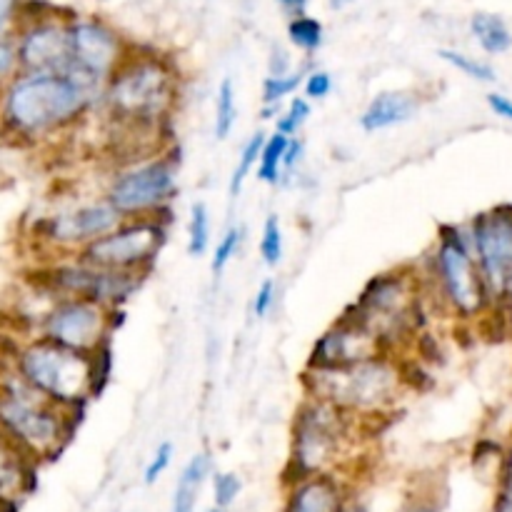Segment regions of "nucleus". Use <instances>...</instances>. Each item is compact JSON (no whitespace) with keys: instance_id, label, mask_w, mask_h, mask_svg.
Masks as SVG:
<instances>
[{"instance_id":"26","label":"nucleus","mask_w":512,"mask_h":512,"mask_svg":"<svg viewBox=\"0 0 512 512\" xmlns=\"http://www.w3.org/2000/svg\"><path fill=\"white\" fill-rule=\"evenodd\" d=\"M263 140H265V133H255L253 138L243 145V150H240L238 165H235L233 178H230V188H228L230 198H238V195L243 193L245 180L250 178V173H253L255 165H258V155H260V148H263Z\"/></svg>"},{"instance_id":"25","label":"nucleus","mask_w":512,"mask_h":512,"mask_svg":"<svg viewBox=\"0 0 512 512\" xmlns=\"http://www.w3.org/2000/svg\"><path fill=\"white\" fill-rule=\"evenodd\" d=\"M238 120V103H235V83L230 78H223L215 93V118L213 133L218 140H225L235 128Z\"/></svg>"},{"instance_id":"17","label":"nucleus","mask_w":512,"mask_h":512,"mask_svg":"<svg viewBox=\"0 0 512 512\" xmlns=\"http://www.w3.org/2000/svg\"><path fill=\"white\" fill-rule=\"evenodd\" d=\"M20 73H65L70 68L68 23L38 20L15 40Z\"/></svg>"},{"instance_id":"28","label":"nucleus","mask_w":512,"mask_h":512,"mask_svg":"<svg viewBox=\"0 0 512 512\" xmlns=\"http://www.w3.org/2000/svg\"><path fill=\"white\" fill-rule=\"evenodd\" d=\"M210 248V210L205 203H195L188 223V253L203 258Z\"/></svg>"},{"instance_id":"32","label":"nucleus","mask_w":512,"mask_h":512,"mask_svg":"<svg viewBox=\"0 0 512 512\" xmlns=\"http://www.w3.org/2000/svg\"><path fill=\"white\" fill-rule=\"evenodd\" d=\"M310 115H313V105H310V100L305 98V95H295V98H290L288 110H285V113L278 118V123H275V130L288 135V138H293V135H298L300 128L308 123Z\"/></svg>"},{"instance_id":"46","label":"nucleus","mask_w":512,"mask_h":512,"mask_svg":"<svg viewBox=\"0 0 512 512\" xmlns=\"http://www.w3.org/2000/svg\"><path fill=\"white\" fill-rule=\"evenodd\" d=\"M208 512H223V510H220V508H218V510H208Z\"/></svg>"},{"instance_id":"8","label":"nucleus","mask_w":512,"mask_h":512,"mask_svg":"<svg viewBox=\"0 0 512 512\" xmlns=\"http://www.w3.org/2000/svg\"><path fill=\"white\" fill-rule=\"evenodd\" d=\"M430 275L438 295L460 318H473L488 305V288L475 263L470 230L460 225H440L438 245L430 255Z\"/></svg>"},{"instance_id":"6","label":"nucleus","mask_w":512,"mask_h":512,"mask_svg":"<svg viewBox=\"0 0 512 512\" xmlns=\"http://www.w3.org/2000/svg\"><path fill=\"white\" fill-rule=\"evenodd\" d=\"M345 313L373 330L383 340L388 353L395 355V350L405 340L415 338V333L425 325L420 310L418 273H405L403 268H398L375 275Z\"/></svg>"},{"instance_id":"7","label":"nucleus","mask_w":512,"mask_h":512,"mask_svg":"<svg viewBox=\"0 0 512 512\" xmlns=\"http://www.w3.org/2000/svg\"><path fill=\"white\" fill-rule=\"evenodd\" d=\"M178 195V158L170 150L125 163L110 175L103 198L123 218L170 215V203Z\"/></svg>"},{"instance_id":"11","label":"nucleus","mask_w":512,"mask_h":512,"mask_svg":"<svg viewBox=\"0 0 512 512\" xmlns=\"http://www.w3.org/2000/svg\"><path fill=\"white\" fill-rule=\"evenodd\" d=\"M168 228L170 215L125 218L118 228L78 250L75 258L98 268L150 275L153 265L158 263L160 250L168 243Z\"/></svg>"},{"instance_id":"15","label":"nucleus","mask_w":512,"mask_h":512,"mask_svg":"<svg viewBox=\"0 0 512 512\" xmlns=\"http://www.w3.org/2000/svg\"><path fill=\"white\" fill-rule=\"evenodd\" d=\"M468 230L488 295L505 298L512 278V208L480 213Z\"/></svg>"},{"instance_id":"14","label":"nucleus","mask_w":512,"mask_h":512,"mask_svg":"<svg viewBox=\"0 0 512 512\" xmlns=\"http://www.w3.org/2000/svg\"><path fill=\"white\" fill-rule=\"evenodd\" d=\"M123 215L105 198L88 200V203L70 205L53 215H45L38 223V238L48 248H53L60 258L75 255L85 245L98 240L123 223Z\"/></svg>"},{"instance_id":"34","label":"nucleus","mask_w":512,"mask_h":512,"mask_svg":"<svg viewBox=\"0 0 512 512\" xmlns=\"http://www.w3.org/2000/svg\"><path fill=\"white\" fill-rule=\"evenodd\" d=\"M240 478L235 473H220L215 475L213 480V493H215V505H218L220 510L228 508V505L235 503V498L240 495Z\"/></svg>"},{"instance_id":"19","label":"nucleus","mask_w":512,"mask_h":512,"mask_svg":"<svg viewBox=\"0 0 512 512\" xmlns=\"http://www.w3.org/2000/svg\"><path fill=\"white\" fill-rule=\"evenodd\" d=\"M30 488V458L0 433V505L23 498Z\"/></svg>"},{"instance_id":"42","label":"nucleus","mask_w":512,"mask_h":512,"mask_svg":"<svg viewBox=\"0 0 512 512\" xmlns=\"http://www.w3.org/2000/svg\"><path fill=\"white\" fill-rule=\"evenodd\" d=\"M278 3H280V8L288 10V13L300 15V13H305V8H308L310 0H278Z\"/></svg>"},{"instance_id":"36","label":"nucleus","mask_w":512,"mask_h":512,"mask_svg":"<svg viewBox=\"0 0 512 512\" xmlns=\"http://www.w3.org/2000/svg\"><path fill=\"white\" fill-rule=\"evenodd\" d=\"M275 295H278V285H275L273 278H265L260 283V288L255 290V298H253V315L258 320L268 318L270 310L275 308Z\"/></svg>"},{"instance_id":"1","label":"nucleus","mask_w":512,"mask_h":512,"mask_svg":"<svg viewBox=\"0 0 512 512\" xmlns=\"http://www.w3.org/2000/svg\"><path fill=\"white\" fill-rule=\"evenodd\" d=\"M180 75L160 55H130L105 83L98 108L123 133H158L178 108Z\"/></svg>"},{"instance_id":"35","label":"nucleus","mask_w":512,"mask_h":512,"mask_svg":"<svg viewBox=\"0 0 512 512\" xmlns=\"http://www.w3.org/2000/svg\"><path fill=\"white\" fill-rule=\"evenodd\" d=\"M173 453H175V448L170 440H165V443H160L158 448H155L153 458H150L148 468H145V475H143L145 485H153L155 480H158L160 475L170 468V463H173Z\"/></svg>"},{"instance_id":"45","label":"nucleus","mask_w":512,"mask_h":512,"mask_svg":"<svg viewBox=\"0 0 512 512\" xmlns=\"http://www.w3.org/2000/svg\"><path fill=\"white\" fill-rule=\"evenodd\" d=\"M505 298H512V278H510V283H508V293H505Z\"/></svg>"},{"instance_id":"23","label":"nucleus","mask_w":512,"mask_h":512,"mask_svg":"<svg viewBox=\"0 0 512 512\" xmlns=\"http://www.w3.org/2000/svg\"><path fill=\"white\" fill-rule=\"evenodd\" d=\"M288 135L278 133L265 135L263 148H260L258 165H255V175H258L260 183L265 185H280L283 183V158L285 148H288Z\"/></svg>"},{"instance_id":"24","label":"nucleus","mask_w":512,"mask_h":512,"mask_svg":"<svg viewBox=\"0 0 512 512\" xmlns=\"http://www.w3.org/2000/svg\"><path fill=\"white\" fill-rule=\"evenodd\" d=\"M288 40L300 50V53H318L325 40V28L313 15H293L288 23Z\"/></svg>"},{"instance_id":"40","label":"nucleus","mask_w":512,"mask_h":512,"mask_svg":"<svg viewBox=\"0 0 512 512\" xmlns=\"http://www.w3.org/2000/svg\"><path fill=\"white\" fill-rule=\"evenodd\" d=\"M488 105L495 115H500V118H505V120H512V100L508 98V95L490 93Z\"/></svg>"},{"instance_id":"20","label":"nucleus","mask_w":512,"mask_h":512,"mask_svg":"<svg viewBox=\"0 0 512 512\" xmlns=\"http://www.w3.org/2000/svg\"><path fill=\"white\" fill-rule=\"evenodd\" d=\"M338 485L323 473L298 480L290 495L288 512H340Z\"/></svg>"},{"instance_id":"13","label":"nucleus","mask_w":512,"mask_h":512,"mask_svg":"<svg viewBox=\"0 0 512 512\" xmlns=\"http://www.w3.org/2000/svg\"><path fill=\"white\" fill-rule=\"evenodd\" d=\"M70 68L65 73L100 103L105 83L125 58V45L110 25L100 20H70Z\"/></svg>"},{"instance_id":"44","label":"nucleus","mask_w":512,"mask_h":512,"mask_svg":"<svg viewBox=\"0 0 512 512\" xmlns=\"http://www.w3.org/2000/svg\"><path fill=\"white\" fill-rule=\"evenodd\" d=\"M340 512H368L365 508H360V505H353V508H348V510H340Z\"/></svg>"},{"instance_id":"4","label":"nucleus","mask_w":512,"mask_h":512,"mask_svg":"<svg viewBox=\"0 0 512 512\" xmlns=\"http://www.w3.org/2000/svg\"><path fill=\"white\" fill-rule=\"evenodd\" d=\"M80 415L40 395L18 373L0 385V433L30 460L58 455L73 438Z\"/></svg>"},{"instance_id":"41","label":"nucleus","mask_w":512,"mask_h":512,"mask_svg":"<svg viewBox=\"0 0 512 512\" xmlns=\"http://www.w3.org/2000/svg\"><path fill=\"white\" fill-rule=\"evenodd\" d=\"M15 3H18V0H0V38H3L5 28H8V23L13 20Z\"/></svg>"},{"instance_id":"10","label":"nucleus","mask_w":512,"mask_h":512,"mask_svg":"<svg viewBox=\"0 0 512 512\" xmlns=\"http://www.w3.org/2000/svg\"><path fill=\"white\" fill-rule=\"evenodd\" d=\"M353 420L355 415L345 413L338 405L305 395L293 418L290 450V465L298 473V480L323 473L335 463Z\"/></svg>"},{"instance_id":"18","label":"nucleus","mask_w":512,"mask_h":512,"mask_svg":"<svg viewBox=\"0 0 512 512\" xmlns=\"http://www.w3.org/2000/svg\"><path fill=\"white\" fill-rule=\"evenodd\" d=\"M420 110V98L405 90H385L378 93L360 115V128L365 133H380V130L395 128L413 120Z\"/></svg>"},{"instance_id":"21","label":"nucleus","mask_w":512,"mask_h":512,"mask_svg":"<svg viewBox=\"0 0 512 512\" xmlns=\"http://www.w3.org/2000/svg\"><path fill=\"white\" fill-rule=\"evenodd\" d=\"M210 473V458L205 453L190 458L185 470L180 473L178 488L173 495V512H193L195 500H198L200 485H203L205 475Z\"/></svg>"},{"instance_id":"27","label":"nucleus","mask_w":512,"mask_h":512,"mask_svg":"<svg viewBox=\"0 0 512 512\" xmlns=\"http://www.w3.org/2000/svg\"><path fill=\"white\" fill-rule=\"evenodd\" d=\"M305 73H308V70L293 68L290 73H285V75H268V78L263 80V103L275 105V108H278L283 100H288L290 95H293L295 90L303 85Z\"/></svg>"},{"instance_id":"38","label":"nucleus","mask_w":512,"mask_h":512,"mask_svg":"<svg viewBox=\"0 0 512 512\" xmlns=\"http://www.w3.org/2000/svg\"><path fill=\"white\" fill-rule=\"evenodd\" d=\"M303 153H305L303 140H300L298 135H293V138L288 140V148H285L283 178H285V173H290V170H293V168H298V163H300V160H303Z\"/></svg>"},{"instance_id":"39","label":"nucleus","mask_w":512,"mask_h":512,"mask_svg":"<svg viewBox=\"0 0 512 512\" xmlns=\"http://www.w3.org/2000/svg\"><path fill=\"white\" fill-rule=\"evenodd\" d=\"M293 70V63H290L288 50L275 45L273 53H270V65H268V75H285Z\"/></svg>"},{"instance_id":"37","label":"nucleus","mask_w":512,"mask_h":512,"mask_svg":"<svg viewBox=\"0 0 512 512\" xmlns=\"http://www.w3.org/2000/svg\"><path fill=\"white\" fill-rule=\"evenodd\" d=\"M20 73L18 53H15V43L0 38V90Z\"/></svg>"},{"instance_id":"29","label":"nucleus","mask_w":512,"mask_h":512,"mask_svg":"<svg viewBox=\"0 0 512 512\" xmlns=\"http://www.w3.org/2000/svg\"><path fill=\"white\" fill-rule=\"evenodd\" d=\"M243 238H245L243 225H230V228L220 235V240L215 243V250H213V260H210V270H213L215 278L223 275L225 270H228V265L233 263L235 255L240 253Z\"/></svg>"},{"instance_id":"30","label":"nucleus","mask_w":512,"mask_h":512,"mask_svg":"<svg viewBox=\"0 0 512 512\" xmlns=\"http://www.w3.org/2000/svg\"><path fill=\"white\" fill-rule=\"evenodd\" d=\"M285 253V240H283V225L275 213H270L263 223V233H260V258L268 268L280 265Z\"/></svg>"},{"instance_id":"9","label":"nucleus","mask_w":512,"mask_h":512,"mask_svg":"<svg viewBox=\"0 0 512 512\" xmlns=\"http://www.w3.org/2000/svg\"><path fill=\"white\" fill-rule=\"evenodd\" d=\"M148 275L108 270L83 263L75 255L48 263L35 275V288L45 290L50 298H85L105 308H123L140 290Z\"/></svg>"},{"instance_id":"12","label":"nucleus","mask_w":512,"mask_h":512,"mask_svg":"<svg viewBox=\"0 0 512 512\" xmlns=\"http://www.w3.org/2000/svg\"><path fill=\"white\" fill-rule=\"evenodd\" d=\"M123 323V308H105L85 298H55L40 315V335L80 353H95L110 343Z\"/></svg>"},{"instance_id":"33","label":"nucleus","mask_w":512,"mask_h":512,"mask_svg":"<svg viewBox=\"0 0 512 512\" xmlns=\"http://www.w3.org/2000/svg\"><path fill=\"white\" fill-rule=\"evenodd\" d=\"M300 88H303L305 98L308 100H325L333 93V75H330L328 70L313 68L305 73V80Z\"/></svg>"},{"instance_id":"43","label":"nucleus","mask_w":512,"mask_h":512,"mask_svg":"<svg viewBox=\"0 0 512 512\" xmlns=\"http://www.w3.org/2000/svg\"><path fill=\"white\" fill-rule=\"evenodd\" d=\"M355 0H330V8H335V10H343V8H348V5H353Z\"/></svg>"},{"instance_id":"31","label":"nucleus","mask_w":512,"mask_h":512,"mask_svg":"<svg viewBox=\"0 0 512 512\" xmlns=\"http://www.w3.org/2000/svg\"><path fill=\"white\" fill-rule=\"evenodd\" d=\"M438 55L445 60V63L453 65L455 70L468 75V78L480 80V83H495V70L490 68L488 63H483V60H475L470 58V55L460 53V50H450V48L438 50Z\"/></svg>"},{"instance_id":"22","label":"nucleus","mask_w":512,"mask_h":512,"mask_svg":"<svg viewBox=\"0 0 512 512\" xmlns=\"http://www.w3.org/2000/svg\"><path fill=\"white\" fill-rule=\"evenodd\" d=\"M470 30H473L475 40H478L485 53L500 55L512 48V33L500 15L475 13L473 20H470Z\"/></svg>"},{"instance_id":"3","label":"nucleus","mask_w":512,"mask_h":512,"mask_svg":"<svg viewBox=\"0 0 512 512\" xmlns=\"http://www.w3.org/2000/svg\"><path fill=\"white\" fill-rule=\"evenodd\" d=\"M303 388L310 398L338 405L350 415H383L405 393L403 363L383 353L335 368H305Z\"/></svg>"},{"instance_id":"5","label":"nucleus","mask_w":512,"mask_h":512,"mask_svg":"<svg viewBox=\"0 0 512 512\" xmlns=\"http://www.w3.org/2000/svg\"><path fill=\"white\" fill-rule=\"evenodd\" d=\"M15 373L63 408L80 410L95 400L93 353H80L38 335L15 355Z\"/></svg>"},{"instance_id":"2","label":"nucleus","mask_w":512,"mask_h":512,"mask_svg":"<svg viewBox=\"0 0 512 512\" xmlns=\"http://www.w3.org/2000/svg\"><path fill=\"white\" fill-rule=\"evenodd\" d=\"M98 100L68 73H18L0 95V120L20 140H43L75 128Z\"/></svg>"},{"instance_id":"16","label":"nucleus","mask_w":512,"mask_h":512,"mask_svg":"<svg viewBox=\"0 0 512 512\" xmlns=\"http://www.w3.org/2000/svg\"><path fill=\"white\" fill-rule=\"evenodd\" d=\"M388 353L383 340L365 328L353 315L343 313L310 350L308 368H335V365L358 363V360L375 358V355ZM393 355V353H390Z\"/></svg>"}]
</instances>
